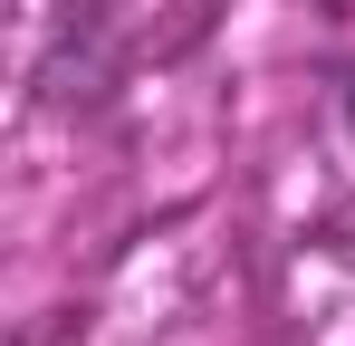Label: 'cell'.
<instances>
[{"instance_id": "cell-1", "label": "cell", "mask_w": 355, "mask_h": 346, "mask_svg": "<svg viewBox=\"0 0 355 346\" xmlns=\"http://www.w3.org/2000/svg\"><path fill=\"white\" fill-rule=\"evenodd\" d=\"M327 115H336V145H346V164H355V67H336V87H327Z\"/></svg>"}]
</instances>
